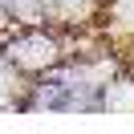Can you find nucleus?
Masks as SVG:
<instances>
[{
  "mask_svg": "<svg viewBox=\"0 0 134 134\" xmlns=\"http://www.w3.org/2000/svg\"><path fill=\"white\" fill-rule=\"evenodd\" d=\"M0 8L8 12L16 25H49L45 0H0Z\"/></svg>",
  "mask_w": 134,
  "mask_h": 134,
  "instance_id": "obj_2",
  "label": "nucleus"
},
{
  "mask_svg": "<svg viewBox=\"0 0 134 134\" xmlns=\"http://www.w3.org/2000/svg\"><path fill=\"white\" fill-rule=\"evenodd\" d=\"M81 29H90V25H16V29H8V33H0V69H8L12 77L45 73L73 53Z\"/></svg>",
  "mask_w": 134,
  "mask_h": 134,
  "instance_id": "obj_1",
  "label": "nucleus"
}]
</instances>
